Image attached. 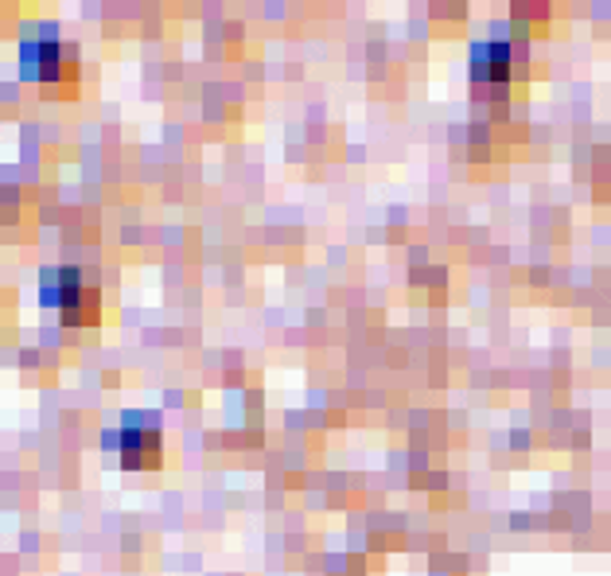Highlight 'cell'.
Wrapping results in <instances>:
<instances>
[{"label": "cell", "instance_id": "7a4b0ae2", "mask_svg": "<svg viewBox=\"0 0 611 576\" xmlns=\"http://www.w3.org/2000/svg\"><path fill=\"white\" fill-rule=\"evenodd\" d=\"M40 300L47 308L66 316V323H75L78 312H83V277L75 269H51L43 273V288Z\"/></svg>", "mask_w": 611, "mask_h": 576}, {"label": "cell", "instance_id": "3957f363", "mask_svg": "<svg viewBox=\"0 0 611 576\" xmlns=\"http://www.w3.org/2000/svg\"><path fill=\"white\" fill-rule=\"evenodd\" d=\"M40 75L43 78H55V71H58V43L55 40H47V43H40Z\"/></svg>", "mask_w": 611, "mask_h": 576}, {"label": "cell", "instance_id": "6da1fadb", "mask_svg": "<svg viewBox=\"0 0 611 576\" xmlns=\"http://www.w3.org/2000/svg\"><path fill=\"white\" fill-rule=\"evenodd\" d=\"M114 448L121 452V463L129 471L137 468H157L160 463V433L152 425H137V420H129V425L121 428L114 437Z\"/></svg>", "mask_w": 611, "mask_h": 576}]
</instances>
